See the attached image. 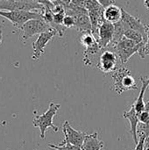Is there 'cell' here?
Masks as SVG:
<instances>
[{
  "mask_svg": "<svg viewBox=\"0 0 149 150\" xmlns=\"http://www.w3.org/2000/svg\"><path fill=\"white\" fill-rule=\"evenodd\" d=\"M124 119L127 120L130 123L131 130L130 133L133 135V141L135 145L139 142V137H138V125H139V119H138V112H136L133 105L131 106V108L128 111H125L123 112Z\"/></svg>",
  "mask_w": 149,
  "mask_h": 150,
  "instance_id": "cell-13",
  "label": "cell"
},
{
  "mask_svg": "<svg viewBox=\"0 0 149 150\" xmlns=\"http://www.w3.org/2000/svg\"><path fill=\"white\" fill-rule=\"evenodd\" d=\"M148 89H149V86H148Z\"/></svg>",
  "mask_w": 149,
  "mask_h": 150,
  "instance_id": "cell-31",
  "label": "cell"
},
{
  "mask_svg": "<svg viewBox=\"0 0 149 150\" xmlns=\"http://www.w3.org/2000/svg\"><path fill=\"white\" fill-rule=\"evenodd\" d=\"M104 142L99 140L97 132H95L91 134H87L83 144L82 146L83 150H103Z\"/></svg>",
  "mask_w": 149,
  "mask_h": 150,
  "instance_id": "cell-15",
  "label": "cell"
},
{
  "mask_svg": "<svg viewBox=\"0 0 149 150\" xmlns=\"http://www.w3.org/2000/svg\"><path fill=\"white\" fill-rule=\"evenodd\" d=\"M56 34H57V32L53 28L47 32L39 34L37 40L32 43V49H33L32 56V60L38 61L40 59V57L44 54L46 46L52 40V39Z\"/></svg>",
  "mask_w": 149,
  "mask_h": 150,
  "instance_id": "cell-8",
  "label": "cell"
},
{
  "mask_svg": "<svg viewBox=\"0 0 149 150\" xmlns=\"http://www.w3.org/2000/svg\"><path fill=\"white\" fill-rule=\"evenodd\" d=\"M2 41H3V33L0 30V45L2 44Z\"/></svg>",
  "mask_w": 149,
  "mask_h": 150,
  "instance_id": "cell-25",
  "label": "cell"
},
{
  "mask_svg": "<svg viewBox=\"0 0 149 150\" xmlns=\"http://www.w3.org/2000/svg\"><path fill=\"white\" fill-rule=\"evenodd\" d=\"M54 150H57V149H54Z\"/></svg>",
  "mask_w": 149,
  "mask_h": 150,
  "instance_id": "cell-30",
  "label": "cell"
},
{
  "mask_svg": "<svg viewBox=\"0 0 149 150\" xmlns=\"http://www.w3.org/2000/svg\"><path fill=\"white\" fill-rule=\"evenodd\" d=\"M146 46V42L136 44L133 40L124 36L119 43L113 46V48L115 49L114 52L118 54L120 62L124 64L135 54H138L141 58L144 59L147 56Z\"/></svg>",
  "mask_w": 149,
  "mask_h": 150,
  "instance_id": "cell-1",
  "label": "cell"
},
{
  "mask_svg": "<svg viewBox=\"0 0 149 150\" xmlns=\"http://www.w3.org/2000/svg\"><path fill=\"white\" fill-rule=\"evenodd\" d=\"M49 148L53 149H57V150H83L81 147H77L69 143H65L63 142H61L60 144L58 145H54V144H51L49 143L47 145Z\"/></svg>",
  "mask_w": 149,
  "mask_h": 150,
  "instance_id": "cell-19",
  "label": "cell"
},
{
  "mask_svg": "<svg viewBox=\"0 0 149 150\" xmlns=\"http://www.w3.org/2000/svg\"><path fill=\"white\" fill-rule=\"evenodd\" d=\"M19 29L22 31V40H26L36 34H40L42 33L49 31L50 29H52V27L42 18H39L31 19L25 22Z\"/></svg>",
  "mask_w": 149,
  "mask_h": 150,
  "instance_id": "cell-6",
  "label": "cell"
},
{
  "mask_svg": "<svg viewBox=\"0 0 149 150\" xmlns=\"http://www.w3.org/2000/svg\"><path fill=\"white\" fill-rule=\"evenodd\" d=\"M62 130H63V134H64V140L62 141L63 142L69 143V144L82 148L84 139L87 135L86 133L81 132L73 128L68 120L63 122Z\"/></svg>",
  "mask_w": 149,
  "mask_h": 150,
  "instance_id": "cell-9",
  "label": "cell"
},
{
  "mask_svg": "<svg viewBox=\"0 0 149 150\" xmlns=\"http://www.w3.org/2000/svg\"><path fill=\"white\" fill-rule=\"evenodd\" d=\"M62 25H64L66 28H71V27H76V21H75V18L71 15L66 14L64 18H63V22H62Z\"/></svg>",
  "mask_w": 149,
  "mask_h": 150,
  "instance_id": "cell-20",
  "label": "cell"
},
{
  "mask_svg": "<svg viewBox=\"0 0 149 150\" xmlns=\"http://www.w3.org/2000/svg\"><path fill=\"white\" fill-rule=\"evenodd\" d=\"M120 21L122 22L126 30V29L135 30L141 33L143 35L147 36V25H144L139 18L133 16L123 8H122V17Z\"/></svg>",
  "mask_w": 149,
  "mask_h": 150,
  "instance_id": "cell-12",
  "label": "cell"
},
{
  "mask_svg": "<svg viewBox=\"0 0 149 150\" xmlns=\"http://www.w3.org/2000/svg\"><path fill=\"white\" fill-rule=\"evenodd\" d=\"M148 55H149V52H148Z\"/></svg>",
  "mask_w": 149,
  "mask_h": 150,
  "instance_id": "cell-29",
  "label": "cell"
},
{
  "mask_svg": "<svg viewBox=\"0 0 149 150\" xmlns=\"http://www.w3.org/2000/svg\"><path fill=\"white\" fill-rule=\"evenodd\" d=\"M33 1L40 4H41V5H43L45 8L54 9V4L53 3H51L50 1H48V0H33Z\"/></svg>",
  "mask_w": 149,
  "mask_h": 150,
  "instance_id": "cell-21",
  "label": "cell"
},
{
  "mask_svg": "<svg viewBox=\"0 0 149 150\" xmlns=\"http://www.w3.org/2000/svg\"><path fill=\"white\" fill-rule=\"evenodd\" d=\"M148 147H149V142L147 143V144H146V149H147V148H148Z\"/></svg>",
  "mask_w": 149,
  "mask_h": 150,
  "instance_id": "cell-27",
  "label": "cell"
},
{
  "mask_svg": "<svg viewBox=\"0 0 149 150\" xmlns=\"http://www.w3.org/2000/svg\"><path fill=\"white\" fill-rule=\"evenodd\" d=\"M45 7L33 0H0L2 11H26L42 13Z\"/></svg>",
  "mask_w": 149,
  "mask_h": 150,
  "instance_id": "cell-4",
  "label": "cell"
},
{
  "mask_svg": "<svg viewBox=\"0 0 149 150\" xmlns=\"http://www.w3.org/2000/svg\"><path fill=\"white\" fill-rule=\"evenodd\" d=\"M80 41L84 47L85 50L83 53V62L85 65L90 66L91 60L90 56L96 54L101 48L97 42V40L92 32H84L82 33Z\"/></svg>",
  "mask_w": 149,
  "mask_h": 150,
  "instance_id": "cell-7",
  "label": "cell"
},
{
  "mask_svg": "<svg viewBox=\"0 0 149 150\" xmlns=\"http://www.w3.org/2000/svg\"><path fill=\"white\" fill-rule=\"evenodd\" d=\"M72 16L75 18L76 28L78 32L80 33L92 32V25L88 11L76 13Z\"/></svg>",
  "mask_w": 149,
  "mask_h": 150,
  "instance_id": "cell-14",
  "label": "cell"
},
{
  "mask_svg": "<svg viewBox=\"0 0 149 150\" xmlns=\"http://www.w3.org/2000/svg\"><path fill=\"white\" fill-rule=\"evenodd\" d=\"M60 107H61L60 104L51 102V103H49L48 109L43 114L37 115L33 118L32 125H33V127L40 128L41 139H43V140L45 139L46 132L48 128H52L55 133H57L59 131V128L54 125L53 120H54V117L58 112Z\"/></svg>",
  "mask_w": 149,
  "mask_h": 150,
  "instance_id": "cell-3",
  "label": "cell"
},
{
  "mask_svg": "<svg viewBox=\"0 0 149 150\" xmlns=\"http://www.w3.org/2000/svg\"><path fill=\"white\" fill-rule=\"evenodd\" d=\"M144 4L147 7V9L149 11V0H144Z\"/></svg>",
  "mask_w": 149,
  "mask_h": 150,
  "instance_id": "cell-24",
  "label": "cell"
},
{
  "mask_svg": "<svg viewBox=\"0 0 149 150\" xmlns=\"http://www.w3.org/2000/svg\"><path fill=\"white\" fill-rule=\"evenodd\" d=\"M122 17V8H119L117 5L111 4L105 8L104 11V18L105 20L115 24L121 20Z\"/></svg>",
  "mask_w": 149,
  "mask_h": 150,
  "instance_id": "cell-16",
  "label": "cell"
},
{
  "mask_svg": "<svg viewBox=\"0 0 149 150\" xmlns=\"http://www.w3.org/2000/svg\"><path fill=\"white\" fill-rule=\"evenodd\" d=\"M0 16L7 18L12 24V25L16 28H20L25 22L31 19L42 18L40 13L35 12V11H2L0 10Z\"/></svg>",
  "mask_w": 149,
  "mask_h": 150,
  "instance_id": "cell-5",
  "label": "cell"
},
{
  "mask_svg": "<svg viewBox=\"0 0 149 150\" xmlns=\"http://www.w3.org/2000/svg\"><path fill=\"white\" fill-rule=\"evenodd\" d=\"M124 36L126 37L127 39L133 40L136 44H141L142 42H146V43L148 42V37L135 30L126 29L124 33Z\"/></svg>",
  "mask_w": 149,
  "mask_h": 150,
  "instance_id": "cell-18",
  "label": "cell"
},
{
  "mask_svg": "<svg viewBox=\"0 0 149 150\" xmlns=\"http://www.w3.org/2000/svg\"><path fill=\"white\" fill-rule=\"evenodd\" d=\"M147 25V36H148V42H147V46H146V54L148 55V53L149 52V25Z\"/></svg>",
  "mask_w": 149,
  "mask_h": 150,
  "instance_id": "cell-23",
  "label": "cell"
},
{
  "mask_svg": "<svg viewBox=\"0 0 149 150\" xmlns=\"http://www.w3.org/2000/svg\"><path fill=\"white\" fill-rule=\"evenodd\" d=\"M114 34V25L107 20H104L98 28L97 33V42L100 46V48H105L106 47L110 46Z\"/></svg>",
  "mask_w": 149,
  "mask_h": 150,
  "instance_id": "cell-11",
  "label": "cell"
},
{
  "mask_svg": "<svg viewBox=\"0 0 149 150\" xmlns=\"http://www.w3.org/2000/svg\"><path fill=\"white\" fill-rule=\"evenodd\" d=\"M113 91L121 95L123 92L137 90V83L134 77L132 76L130 69L125 67H119L112 74Z\"/></svg>",
  "mask_w": 149,
  "mask_h": 150,
  "instance_id": "cell-2",
  "label": "cell"
},
{
  "mask_svg": "<svg viewBox=\"0 0 149 150\" xmlns=\"http://www.w3.org/2000/svg\"><path fill=\"white\" fill-rule=\"evenodd\" d=\"M146 150H149V147L148 148H147V149H146Z\"/></svg>",
  "mask_w": 149,
  "mask_h": 150,
  "instance_id": "cell-28",
  "label": "cell"
},
{
  "mask_svg": "<svg viewBox=\"0 0 149 150\" xmlns=\"http://www.w3.org/2000/svg\"><path fill=\"white\" fill-rule=\"evenodd\" d=\"M97 1L104 8H105V7L111 5V4H113V3H114V0H97Z\"/></svg>",
  "mask_w": 149,
  "mask_h": 150,
  "instance_id": "cell-22",
  "label": "cell"
},
{
  "mask_svg": "<svg viewBox=\"0 0 149 150\" xmlns=\"http://www.w3.org/2000/svg\"><path fill=\"white\" fill-rule=\"evenodd\" d=\"M48 1H50L51 3H53V4H54V3H55V2H56L57 0H48Z\"/></svg>",
  "mask_w": 149,
  "mask_h": 150,
  "instance_id": "cell-26",
  "label": "cell"
},
{
  "mask_svg": "<svg viewBox=\"0 0 149 150\" xmlns=\"http://www.w3.org/2000/svg\"><path fill=\"white\" fill-rule=\"evenodd\" d=\"M118 54L111 50H105L98 61L97 69L104 73L113 72L118 69Z\"/></svg>",
  "mask_w": 149,
  "mask_h": 150,
  "instance_id": "cell-10",
  "label": "cell"
},
{
  "mask_svg": "<svg viewBox=\"0 0 149 150\" xmlns=\"http://www.w3.org/2000/svg\"><path fill=\"white\" fill-rule=\"evenodd\" d=\"M141 92L139 94V97L133 103V106L138 113L145 110V102H144V95L147 91V89L149 86V78H144L143 76L141 77Z\"/></svg>",
  "mask_w": 149,
  "mask_h": 150,
  "instance_id": "cell-17",
  "label": "cell"
}]
</instances>
